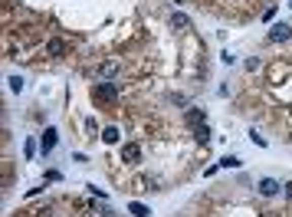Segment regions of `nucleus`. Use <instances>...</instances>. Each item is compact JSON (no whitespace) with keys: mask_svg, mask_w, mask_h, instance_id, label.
<instances>
[{"mask_svg":"<svg viewBox=\"0 0 292 217\" xmlns=\"http://www.w3.org/2000/svg\"><path fill=\"white\" fill-rule=\"evenodd\" d=\"M220 165H224V168H240V158H224Z\"/></svg>","mask_w":292,"mask_h":217,"instance_id":"2eb2a0df","label":"nucleus"},{"mask_svg":"<svg viewBox=\"0 0 292 217\" xmlns=\"http://www.w3.org/2000/svg\"><path fill=\"white\" fill-rule=\"evenodd\" d=\"M279 181H276V178H263L260 181V184H256V191H260L263 194V198H276V194H279Z\"/></svg>","mask_w":292,"mask_h":217,"instance_id":"39448f33","label":"nucleus"},{"mask_svg":"<svg viewBox=\"0 0 292 217\" xmlns=\"http://www.w3.org/2000/svg\"><path fill=\"white\" fill-rule=\"evenodd\" d=\"M118 92H122L118 82H95V86H92V99L95 102H115Z\"/></svg>","mask_w":292,"mask_h":217,"instance_id":"f257e3e1","label":"nucleus"},{"mask_svg":"<svg viewBox=\"0 0 292 217\" xmlns=\"http://www.w3.org/2000/svg\"><path fill=\"white\" fill-rule=\"evenodd\" d=\"M171 26H174V30H180V33H191V30H194L191 17H184V13H174V17H171Z\"/></svg>","mask_w":292,"mask_h":217,"instance_id":"6e6552de","label":"nucleus"},{"mask_svg":"<svg viewBox=\"0 0 292 217\" xmlns=\"http://www.w3.org/2000/svg\"><path fill=\"white\" fill-rule=\"evenodd\" d=\"M282 194H286V198L292 201V181H286V191H282Z\"/></svg>","mask_w":292,"mask_h":217,"instance_id":"dca6fc26","label":"nucleus"},{"mask_svg":"<svg viewBox=\"0 0 292 217\" xmlns=\"http://www.w3.org/2000/svg\"><path fill=\"white\" fill-rule=\"evenodd\" d=\"M249 138H253V145H260V148H266V138H263V135H260V132H256V129L249 132Z\"/></svg>","mask_w":292,"mask_h":217,"instance_id":"4468645a","label":"nucleus"},{"mask_svg":"<svg viewBox=\"0 0 292 217\" xmlns=\"http://www.w3.org/2000/svg\"><path fill=\"white\" fill-rule=\"evenodd\" d=\"M56 135H59L56 129H46L43 132V138H40V151H43V155H50V151L56 148Z\"/></svg>","mask_w":292,"mask_h":217,"instance_id":"0eeeda50","label":"nucleus"},{"mask_svg":"<svg viewBox=\"0 0 292 217\" xmlns=\"http://www.w3.org/2000/svg\"><path fill=\"white\" fill-rule=\"evenodd\" d=\"M194 138H197V142H210V129H207V125H200V129H194Z\"/></svg>","mask_w":292,"mask_h":217,"instance_id":"9b49d317","label":"nucleus"},{"mask_svg":"<svg viewBox=\"0 0 292 217\" xmlns=\"http://www.w3.org/2000/svg\"><path fill=\"white\" fill-rule=\"evenodd\" d=\"M286 40H292V26L289 23H276L273 30L266 33V43H286Z\"/></svg>","mask_w":292,"mask_h":217,"instance_id":"f03ea898","label":"nucleus"},{"mask_svg":"<svg viewBox=\"0 0 292 217\" xmlns=\"http://www.w3.org/2000/svg\"><path fill=\"white\" fill-rule=\"evenodd\" d=\"M122 162L125 165H138L141 162V145L138 142H125L122 145Z\"/></svg>","mask_w":292,"mask_h":217,"instance_id":"7ed1b4c3","label":"nucleus"},{"mask_svg":"<svg viewBox=\"0 0 292 217\" xmlns=\"http://www.w3.org/2000/svg\"><path fill=\"white\" fill-rule=\"evenodd\" d=\"M102 142H105V145H118V129H105V132H102Z\"/></svg>","mask_w":292,"mask_h":217,"instance_id":"9d476101","label":"nucleus"},{"mask_svg":"<svg viewBox=\"0 0 292 217\" xmlns=\"http://www.w3.org/2000/svg\"><path fill=\"white\" fill-rule=\"evenodd\" d=\"M184 122L191 125V129H200V125H207V112L204 109H187L184 112Z\"/></svg>","mask_w":292,"mask_h":217,"instance_id":"423d86ee","label":"nucleus"},{"mask_svg":"<svg viewBox=\"0 0 292 217\" xmlns=\"http://www.w3.org/2000/svg\"><path fill=\"white\" fill-rule=\"evenodd\" d=\"M128 211H131V214H135V217H148V214H151V211H148V207H144V204H131V207H128Z\"/></svg>","mask_w":292,"mask_h":217,"instance_id":"ddd939ff","label":"nucleus"},{"mask_svg":"<svg viewBox=\"0 0 292 217\" xmlns=\"http://www.w3.org/2000/svg\"><path fill=\"white\" fill-rule=\"evenodd\" d=\"M289 7H292V4H289Z\"/></svg>","mask_w":292,"mask_h":217,"instance_id":"f3484780","label":"nucleus"},{"mask_svg":"<svg viewBox=\"0 0 292 217\" xmlns=\"http://www.w3.org/2000/svg\"><path fill=\"white\" fill-rule=\"evenodd\" d=\"M10 89H13V92H23V89H26L23 76H10Z\"/></svg>","mask_w":292,"mask_h":217,"instance_id":"f8f14e48","label":"nucleus"},{"mask_svg":"<svg viewBox=\"0 0 292 217\" xmlns=\"http://www.w3.org/2000/svg\"><path fill=\"white\" fill-rule=\"evenodd\" d=\"M66 53H69V40H59V37L46 40V56H53V59H59V56H66Z\"/></svg>","mask_w":292,"mask_h":217,"instance_id":"20e7f679","label":"nucleus"},{"mask_svg":"<svg viewBox=\"0 0 292 217\" xmlns=\"http://www.w3.org/2000/svg\"><path fill=\"white\" fill-rule=\"evenodd\" d=\"M118 69H122V63L118 59H108L99 66V79H108V76H118Z\"/></svg>","mask_w":292,"mask_h":217,"instance_id":"1a4fd4ad","label":"nucleus"}]
</instances>
